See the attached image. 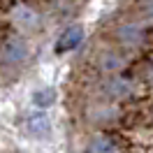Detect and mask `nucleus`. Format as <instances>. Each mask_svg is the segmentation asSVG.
Listing matches in <instances>:
<instances>
[{
	"mask_svg": "<svg viewBox=\"0 0 153 153\" xmlns=\"http://www.w3.org/2000/svg\"><path fill=\"white\" fill-rule=\"evenodd\" d=\"M81 39H84V28H81V26L67 28L65 33H63V37L58 39L56 53H65V51H70V49H74L76 44H81Z\"/></svg>",
	"mask_w": 153,
	"mask_h": 153,
	"instance_id": "1",
	"label": "nucleus"
},
{
	"mask_svg": "<svg viewBox=\"0 0 153 153\" xmlns=\"http://www.w3.org/2000/svg\"><path fill=\"white\" fill-rule=\"evenodd\" d=\"M26 130H28L33 137L42 139V137H47V134L51 132V123H49V118L44 114H33V116L26 118Z\"/></svg>",
	"mask_w": 153,
	"mask_h": 153,
	"instance_id": "2",
	"label": "nucleus"
},
{
	"mask_svg": "<svg viewBox=\"0 0 153 153\" xmlns=\"http://www.w3.org/2000/svg\"><path fill=\"white\" fill-rule=\"evenodd\" d=\"M2 58L7 63H23L28 58V47L21 39H10L5 44V49H2Z\"/></svg>",
	"mask_w": 153,
	"mask_h": 153,
	"instance_id": "3",
	"label": "nucleus"
},
{
	"mask_svg": "<svg viewBox=\"0 0 153 153\" xmlns=\"http://www.w3.org/2000/svg\"><path fill=\"white\" fill-rule=\"evenodd\" d=\"M132 81L130 79H123V76H116V79H111V81H107L105 91L109 93L111 97H116V100H123V97H130L132 95Z\"/></svg>",
	"mask_w": 153,
	"mask_h": 153,
	"instance_id": "4",
	"label": "nucleus"
},
{
	"mask_svg": "<svg viewBox=\"0 0 153 153\" xmlns=\"http://www.w3.org/2000/svg\"><path fill=\"white\" fill-rule=\"evenodd\" d=\"M118 39L123 42L125 47H134V44H139L144 39V33L139 26H132V23H125L118 28Z\"/></svg>",
	"mask_w": 153,
	"mask_h": 153,
	"instance_id": "5",
	"label": "nucleus"
},
{
	"mask_svg": "<svg viewBox=\"0 0 153 153\" xmlns=\"http://www.w3.org/2000/svg\"><path fill=\"white\" fill-rule=\"evenodd\" d=\"M116 149V142L111 139V137H107V134H102V137H95L93 142L88 144V151L93 153H109Z\"/></svg>",
	"mask_w": 153,
	"mask_h": 153,
	"instance_id": "6",
	"label": "nucleus"
},
{
	"mask_svg": "<svg viewBox=\"0 0 153 153\" xmlns=\"http://www.w3.org/2000/svg\"><path fill=\"white\" fill-rule=\"evenodd\" d=\"M14 19H16V23H21L23 28H35V26H37V14L33 10H28V7L16 10L14 12Z\"/></svg>",
	"mask_w": 153,
	"mask_h": 153,
	"instance_id": "7",
	"label": "nucleus"
},
{
	"mask_svg": "<svg viewBox=\"0 0 153 153\" xmlns=\"http://www.w3.org/2000/svg\"><path fill=\"white\" fill-rule=\"evenodd\" d=\"M56 100V91L53 88H42V91H35L33 93V102L37 107H49Z\"/></svg>",
	"mask_w": 153,
	"mask_h": 153,
	"instance_id": "8",
	"label": "nucleus"
},
{
	"mask_svg": "<svg viewBox=\"0 0 153 153\" xmlns=\"http://www.w3.org/2000/svg\"><path fill=\"white\" fill-rule=\"evenodd\" d=\"M121 65H123L121 56H116V53H105V56H102V67H105L107 72H111V70H118Z\"/></svg>",
	"mask_w": 153,
	"mask_h": 153,
	"instance_id": "9",
	"label": "nucleus"
},
{
	"mask_svg": "<svg viewBox=\"0 0 153 153\" xmlns=\"http://www.w3.org/2000/svg\"><path fill=\"white\" fill-rule=\"evenodd\" d=\"M142 10L146 16H151L153 19V0H142Z\"/></svg>",
	"mask_w": 153,
	"mask_h": 153,
	"instance_id": "10",
	"label": "nucleus"
},
{
	"mask_svg": "<svg viewBox=\"0 0 153 153\" xmlns=\"http://www.w3.org/2000/svg\"><path fill=\"white\" fill-rule=\"evenodd\" d=\"M149 76H151V81H153V67H151V70H149Z\"/></svg>",
	"mask_w": 153,
	"mask_h": 153,
	"instance_id": "11",
	"label": "nucleus"
}]
</instances>
